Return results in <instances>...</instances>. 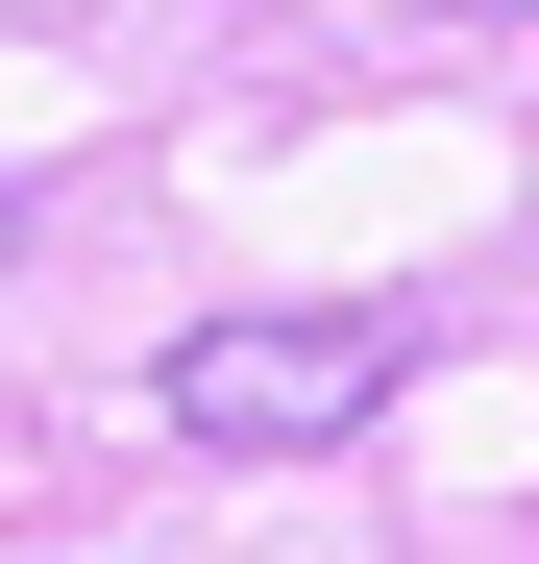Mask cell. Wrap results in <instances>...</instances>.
I'll list each match as a JSON object with an SVG mask.
<instances>
[{
	"label": "cell",
	"mask_w": 539,
	"mask_h": 564,
	"mask_svg": "<svg viewBox=\"0 0 539 564\" xmlns=\"http://www.w3.org/2000/svg\"><path fill=\"white\" fill-rule=\"evenodd\" d=\"M369 393H393V319H221V344H172L197 442H343Z\"/></svg>",
	"instance_id": "cell-1"
}]
</instances>
